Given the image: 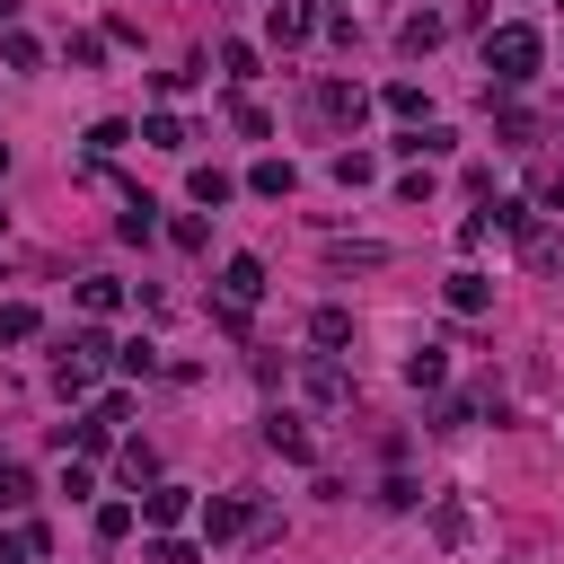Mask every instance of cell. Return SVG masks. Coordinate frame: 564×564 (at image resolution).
<instances>
[{"label": "cell", "mask_w": 564, "mask_h": 564, "mask_svg": "<svg viewBox=\"0 0 564 564\" xmlns=\"http://www.w3.org/2000/svg\"><path fill=\"white\" fill-rule=\"evenodd\" d=\"M538 62H546L538 26H520V18L485 26V70H494V88H529V79H538Z\"/></svg>", "instance_id": "obj_1"}, {"label": "cell", "mask_w": 564, "mask_h": 564, "mask_svg": "<svg viewBox=\"0 0 564 564\" xmlns=\"http://www.w3.org/2000/svg\"><path fill=\"white\" fill-rule=\"evenodd\" d=\"M203 538H212V546H229V538H273V511H264L256 494H212V502H203Z\"/></svg>", "instance_id": "obj_2"}, {"label": "cell", "mask_w": 564, "mask_h": 564, "mask_svg": "<svg viewBox=\"0 0 564 564\" xmlns=\"http://www.w3.org/2000/svg\"><path fill=\"white\" fill-rule=\"evenodd\" d=\"M308 106H317V115H326V123H344V132H352V123H361V115H370V97H361V88H352V79H317V88H308Z\"/></svg>", "instance_id": "obj_3"}, {"label": "cell", "mask_w": 564, "mask_h": 564, "mask_svg": "<svg viewBox=\"0 0 564 564\" xmlns=\"http://www.w3.org/2000/svg\"><path fill=\"white\" fill-rule=\"evenodd\" d=\"M256 300H264V264H256V256H229V264H220V308L247 317Z\"/></svg>", "instance_id": "obj_4"}, {"label": "cell", "mask_w": 564, "mask_h": 564, "mask_svg": "<svg viewBox=\"0 0 564 564\" xmlns=\"http://www.w3.org/2000/svg\"><path fill=\"white\" fill-rule=\"evenodd\" d=\"M441 300H449V308H458V317H485V308H494V282H485V273H476V264H458V273H449V282H441Z\"/></svg>", "instance_id": "obj_5"}, {"label": "cell", "mask_w": 564, "mask_h": 564, "mask_svg": "<svg viewBox=\"0 0 564 564\" xmlns=\"http://www.w3.org/2000/svg\"><path fill=\"white\" fill-rule=\"evenodd\" d=\"M264 449H273V458H300V467L317 458V441H308V423H300V414H264Z\"/></svg>", "instance_id": "obj_6"}, {"label": "cell", "mask_w": 564, "mask_h": 564, "mask_svg": "<svg viewBox=\"0 0 564 564\" xmlns=\"http://www.w3.org/2000/svg\"><path fill=\"white\" fill-rule=\"evenodd\" d=\"M264 35H273V44H308V35H317V9H308V0H273V9H264Z\"/></svg>", "instance_id": "obj_7"}, {"label": "cell", "mask_w": 564, "mask_h": 564, "mask_svg": "<svg viewBox=\"0 0 564 564\" xmlns=\"http://www.w3.org/2000/svg\"><path fill=\"white\" fill-rule=\"evenodd\" d=\"M106 441H115V423H106V414H97V405H88V414H70V423H62V449H79V458H97V449H106Z\"/></svg>", "instance_id": "obj_8"}, {"label": "cell", "mask_w": 564, "mask_h": 564, "mask_svg": "<svg viewBox=\"0 0 564 564\" xmlns=\"http://www.w3.org/2000/svg\"><path fill=\"white\" fill-rule=\"evenodd\" d=\"M185 511H194V494H185V485H150V494H141V520H150V529H176Z\"/></svg>", "instance_id": "obj_9"}, {"label": "cell", "mask_w": 564, "mask_h": 564, "mask_svg": "<svg viewBox=\"0 0 564 564\" xmlns=\"http://www.w3.org/2000/svg\"><path fill=\"white\" fill-rule=\"evenodd\" d=\"M44 555H53L44 520H26V529H0V564H44Z\"/></svg>", "instance_id": "obj_10"}, {"label": "cell", "mask_w": 564, "mask_h": 564, "mask_svg": "<svg viewBox=\"0 0 564 564\" xmlns=\"http://www.w3.org/2000/svg\"><path fill=\"white\" fill-rule=\"evenodd\" d=\"M291 185H300V167H291V159H256V167H247V194H264V203H282Z\"/></svg>", "instance_id": "obj_11"}, {"label": "cell", "mask_w": 564, "mask_h": 564, "mask_svg": "<svg viewBox=\"0 0 564 564\" xmlns=\"http://www.w3.org/2000/svg\"><path fill=\"white\" fill-rule=\"evenodd\" d=\"M326 264H352V273H379V264H388V247H379V238H326Z\"/></svg>", "instance_id": "obj_12"}, {"label": "cell", "mask_w": 564, "mask_h": 564, "mask_svg": "<svg viewBox=\"0 0 564 564\" xmlns=\"http://www.w3.org/2000/svg\"><path fill=\"white\" fill-rule=\"evenodd\" d=\"M308 397H317V405H344V397H352V379H344V361H335V352H317V361H308Z\"/></svg>", "instance_id": "obj_13"}, {"label": "cell", "mask_w": 564, "mask_h": 564, "mask_svg": "<svg viewBox=\"0 0 564 564\" xmlns=\"http://www.w3.org/2000/svg\"><path fill=\"white\" fill-rule=\"evenodd\" d=\"M441 35H449V18H441V9H414V18L397 26V44H405V53H432Z\"/></svg>", "instance_id": "obj_14"}, {"label": "cell", "mask_w": 564, "mask_h": 564, "mask_svg": "<svg viewBox=\"0 0 564 564\" xmlns=\"http://www.w3.org/2000/svg\"><path fill=\"white\" fill-rule=\"evenodd\" d=\"M308 344H317V352H344V344H352V308H317V317H308Z\"/></svg>", "instance_id": "obj_15"}, {"label": "cell", "mask_w": 564, "mask_h": 564, "mask_svg": "<svg viewBox=\"0 0 564 564\" xmlns=\"http://www.w3.org/2000/svg\"><path fill=\"white\" fill-rule=\"evenodd\" d=\"M141 141H150V150H185L194 132H185V115H167V106H159V115H141Z\"/></svg>", "instance_id": "obj_16"}, {"label": "cell", "mask_w": 564, "mask_h": 564, "mask_svg": "<svg viewBox=\"0 0 564 564\" xmlns=\"http://www.w3.org/2000/svg\"><path fill=\"white\" fill-rule=\"evenodd\" d=\"M520 264H529V273H555V264H564V238H555V229H529V238H520Z\"/></svg>", "instance_id": "obj_17"}, {"label": "cell", "mask_w": 564, "mask_h": 564, "mask_svg": "<svg viewBox=\"0 0 564 564\" xmlns=\"http://www.w3.org/2000/svg\"><path fill=\"white\" fill-rule=\"evenodd\" d=\"M79 308H88V317H115V308H123V282H115V273H88V282H79Z\"/></svg>", "instance_id": "obj_18"}, {"label": "cell", "mask_w": 564, "mask_h": 564, "mask_svg": "<svg viewBox=\"0 0 564 564\" xmlns=\"http://www.w3.org/2000/svg\"><path fill=\"white\" fill-rule=\"evenodd\" d=\"M26 502H35V476H26V467H9V458H0V520H18V511H26Z\"/></svg>", "instance_id": "obj_19"}, {"label": "cell", "mask_w": 564, "mask_h": 564, "mask_svg": "<svg viewBox=\"0 0 564 564\" xmlns=\"http://www.w3.org/2000/svg\"><path fill=\"white\" fill-rule=\"evenodd\" d=\"M229 194H238V176H229V167H194V203H203V212H220Z\"/></svg>", "instance_id": "obj_20"}, {"label": "cell", "mask_w": 564, "mask_h": 564, "mask_svg": "<svg viewBox=\"0 0 564 564\" xmlns=\"http://www.w3.org/2000/svg\"><path fill=\"white\" fill-rule=\"evenodd\" d=\"M405 379H414V388H441V379H449V352H441V344L405 352Z\"/></svg>", "instance_id": "obj_21"}, {"label": "cell", "mask_w": 564, "mask_h": 564, "mask_svg": "<svg viewBox=\"0 0 564 564\" xmlns=\"http://www.w3.org/2000/svg\"><path fill=\"white\" fill-rule=\"evenodd\" d=\"M115 467H123V485H159V449H150V441H123Z\"/></svg>", "instance_id": "obj_22"}, {"label": "cell", "mask_w": 564, "mask_h": 564, "mask_svg": "<svg viewBox=\"0 0 564 564\" xmlns=\"http://www.w3.org/2000/svg\"><path fill=\"white\" fill-rule=\"evenodd\" d=\"M44 317H35V300H0V344H26Z\"/></svg>", "instance_id": "obj_23"}, {"label": "cell", "mask_w": 564, "mask_h": 564, "mask_svg": "<svg viewBox=\"0 0 564 564\" xmlns=\"http://www.w3.org/2000/svg\"><path fill=\"white\" fill-rule=\"evenodd\" d=\"M0 62H9V70H35V62H44V44H35L26 26H9V35H0Z\"/></svg>", "instance_id": "obj_24"}, {"label": "cell", "mask_w": 564, "mask_h": 564, "mask_svg": "<svg viewBox=\"0 0 564 564\" xmlns=\"http://www.w3.org/2000/svg\"><path fill=\"white\" fill-rule=\"evenodd\" d=\"M220 79H229V88H247V79H256V44H238V35H229V44H220Z\"/></svg>", "instance_id": "obj_25"}, {"label": "cell", "mask_w": 564, "mask_h": 564, "mask_svg": "<svg viewBox=\"0 0 564 564\" xmlns=\"http://www.w3.org/2000/svg\"><path fill=\"white\" fill-rule=\"evenodd\" d=\"M379 106H388L397 123H423V88H414V79H388V97H379Z\"/></svg>", "instance_id": "obj_26"}, {"label": "cell", "mask_w": 564, "mask_h": 564, "mask_svg": "<svg viewBox=\"0 0 564 564\" xmlns=\"http://www.w3.org/2000/svg\"><path fill=\"white\" fill-rule=\"evenodd\" d=\"M123 141H132V123H123V115H106V123H88V159H115Z\"/></svg>", "instance_id": "obj_27"}, {"label": "cell", "mask_w": 564, "mask_h": 564, "mask_svg": "<svg viewBox=\"0 0 564 564\" xmlns=\"http://www.w3.org/2000/svg\"><path fill=\"white\" fill-rule=\"evenodd\" d=\"M115 229H123V238H132V247H141V238H150V229H159V203H150V194H132V203H123V220H115Z\"/></svg>", "instance_id": "obj_28"}, {"label": "cell", "mask_w": 564, "mask_h": 564, "mask_svg": "<svg viewBox=\"0 0 564 564\" xmlns=\"http://www.w3.org/2000/svg\"><path fill=\"white\" fill-rule=\"evenodd\" d=\"M62 352H70V361H88V370H97V361H115V344H106V326H79V335H70Z\"/></svg>", "instance_id": "obj_29"}, {"label": "cell", "mask_w": 564, "mask_h": 564, "mask_svg": "<svg viewBox=\"0 0 564 564\" xmlns=\"http://www.w3.org/2000/svg\"><path fill=\"white\" fill-rule=\"evenodd\" d=\"M150 564H203V546L176 538V529H159V538H150Z\"/></svg>", "instance_id": "obj_30"}, {"label": "cell", "mask_w": 564, "mask_h": 564, "mask_svg": "<svg viewBox=\"0 0 564 564\" xmlns=\"http://www.w3.org/2000/svg\"><path fill=\"white\" fill-rule=\"evenodd\" d=\"M229 123H238V132H247V141H273V115H264V106H256V97H238V106H229Z\"/></svg>", "instance_id": "obj_31"}, {"label": "cell", "mask_w": 564, "mask_h": 564, "mask_svg": "<svg viewBox=\"0 0 564 564\" xmlns=\"http://www.w3.org/2000/svg\"><path fill=\"white\" fill-rule=\"evenodd\" d=\"M370 176H379L370 150H335V185H370Z\"/></svg>", "instance_id": "obj_32"}, {"label": "cell", "mask_w": 564, "mask_h": 564, "mask_svg": "<svg viewBox=\"0 0 564 564\" xmlns=\"http://www.w3.org/2000/svg\"><path fill=\"white\" fill-rule=\"evenodd\" d=\"M115 370H132V379H150V370H159V344H141V335H132V344H115Z\"/></svg>", "instance_id": "obj_33"}, {"label": "cell", "mask_w": 564, "mask_h": 564, "mask_svg": "<svg viewBox=\"0 0 564 564\" xmlns=\"http://www.w3.org/2000/svg\"><path fill=\"white\" fill-rule=\"evenodd\" d=\"M53 388H62V397H70V405H79V397H88V388H97V370H88V361H70V352H62V370H53Z\"/></svg>", "instance_id": "obj_34"}, {"label": "cell", "mask_w": 564, "mask_h": 564, "mask_svg": "<svg viewBox=\"0 0 564 564\" xmlns=\"http://www.w3.org/2000/svg\"><path fill=\"white\" fill-rule=\"evenodd\" d=\"M97 538H106V546L132 538V502H97Z\"/></svg>", "instance_id": "obj_35"}, {"label": "cell", "mask_w": 564, "mask_h": 564, "mask_svg": "<svg viewBox=\"0 0 564 564\" xmlns=\"http://www.w3.org/2000/svg\"><path fill=\"white\" fill-rule=\"evenodd\" d=\"M167 238H176V247H203V238H212V220H203V212H176V220H167Z\"/></svg>", "instance_id": "obj_36"}, {"label": "cell", "mask_w": 564, "mask_h": 564, "mask_svg": "<svg viewBox=\"0 0 564 564\" xmlns=\"http://www.w3.org/2000/svg\"><path fill=\"white\" fill-rule=\"evenodd\" d=\"M379 502H388V511H414V502H423V485H414V476H388V485H379Z\"/></svg>", "instance_id": "obj_37"}, {"label": "cell", "mask_w": 564, "mask_h": 564, "mask_svg": "<svg viewBox=\"0 0 564 564\" xmlns=\"http://www.w3.org/2000/svg\"><path fill=\"white\" fill-rule=\"evenodd\" d=\"M432 538H441V546H458V538H467V511H458V502H441V511H432Z\"/></svg>", "instance_id": "obj_38"}, {"label": "cell", "mask_w": 564, "mask_h": 564, "mask_svg": "<svg viewBox=\"0 0 564 564\" xmlns=\"http://www.w3.org/2000/svg\"><path fill=\"white\" fill-rule=\"evenodd\" d=\"M485 238H494V212H467V220H458V247H467V256H476V247H485Z\"/></svg>", "instance_id": "obj_39"}, {"label": "cell", "mask_w": 564, "mask_h": 564, "mask_svg": "<svg viewBox=\"0 0 564 564\" xmlns=\"http://www.w3.org/2000/svg\"><path fill=\"white\" fill-rule=\"evenodd\" d=\"M538 203H546V212H564V159H555V167H538Z\"/></svg>", "instance_id": "obj_40"}, {"label": "cell", "mask_w": 564, "mask_h": 564, "mask_svg": "<svg viewBox=\"0 0 564 564\" xmlns=\"http://www.w3.org/2000/svg\"><path fill=\"white\" fill-rule=\"evenodd\" d=\"M9 26H18V0H0V35H9Z\"/></svg>", "instance_id": "obj_41"}, {"label": "cell", "mask_w": 564, "mask_h": 564, "mask_svg": "<svg viewBox=\"0 0 564 564\" xmlns=\"http://www.w3.org/2000/svg\"><path fill=\"white\" fill-rule=\"evenodd\" d=\"M0 176H9V141H0Z\"/></svg>", "instance_id": "obj_42"}, {"label": "cell", "mask_w": 564, "mask_h": 564, "mask_svg": "<svg viewBox=\"0 0 564 564\" xmlns=\"http://www.w3.org/2000/svg\"><path fill=\"white\" fill-rule=\"evenodd\" d=\"M0 229H9V212H0Z\"/></svg>", "instance_id": "obj_43"}]
</instances>
